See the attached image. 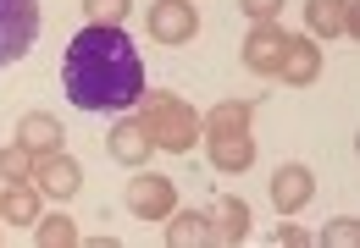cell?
<instances>
[{
    "instance_id": "19",
    "label": "cell",
    "mask_w": 360,
    "mask_h": 248,
    "mask_svg": "<svg viewBox=\"0 0 360 248\" xmlns=\"http://www.w3.org/2000/svg\"><path fill=\"white\" fill-rule=\"evenodd\" d=\"M34 165H39V155L22 149V144L0 149V177H6V182H34Z\"/></svg>"
},
{
    "instance_id": "21",
    "label": "cell",
    "mask_w": 360,
    "mask_h": 248,
    "mask_svg": "<svg viewBox=\"0 0 360 248\" xmlns=\"http://www.w3.org/2000/svg\"><path fill=\"white\" fill-rule=\"evenodd\" d=\"M321 243L327 248H349V243H360V221H349V215H338L327 232H321Z\"/></svg>"
},
{
    "instance_id": "3",
    "label": "cell",
    "mask_w": 360,
    "mask_h": 248,
    "mask_svg": "<svg viewBox=\"0 0 360 248\" xmlns=\"http://www.w3.org/2000/svg\"><path fill=\"white\" fill-rule=\"evenodd\" d=\"M39 39V0H0V72L17 67Z\"/></svg>"
},
{
    "instance_id": "20",
    "label": "cell",
    "mask_w": 360,
    "mask_h": 248,
    "mask_svg": "<svg viewBox=\"0 0 360 248\" xmlns=\"http://www.w3.org/2000/svg\"><path fill=\"white\" fill-rule=\"evenodd\" d=\"M84 11H89L94 28H122L128 11H134V0H84Z\"/></svg>"
},
{
    "instance_id": "7",
    "label": "cell",
    "mask_w": 360,
    "mask_h": 248,
    "mask_svg": "<svg viewBox=\"0 0 360 248\" xmlns=\"http://www.w3.org/2000/svg\"><path fill=\"white\" fill-rule=\"evenodd\" d=\"M34 182H39V193L45 199H72L78 188H84V165L72 160V155H39V165H34Z\"/></svg>"
},
{
    "instance_id": "1",
    "label": "cell",
    "mask_w": 360,
    "mask_h": 248,
    "mask_svg": "<svg viewBox=\"0 0 360 248\" xmlns=\"http://www.w3.org/2000/svg\"><path fill=\"white\" fill-rule=\"evenodd\" d=\"M61 88L89 116H122L144 99V61L122 28H84L61 55Z\"/></svg>"
},
{
    "instance_id": "10",
    "label": "cell",
    "mask_w": 360,
    "mask_h": 248,
    "mask_svg": "<svg viewBox=\"0 0 360 248\" xmlns=\"http://www.w3.org/2000/svg\"><path fill=\"white\" fill-rule=\"evenodd\" d=\"M205 138V155L217 171H250L255 165V138L250 132H200Z\"/></svg>"
},
{
    "instance_id": "5",
    "label": "cell",
    "mask_w": 360,
    "mask_h": 248,
    "mask_svg": "<svg viewBox=\"0 0 360 248\" xmlns=\"http://www.w3.org/2000/svg\"><path fill=\"white\" fill-rule=\"evenodd\" d=\"M144 28H150L155 44H188L200 34V11H194V0H155Z\"/></svg>"
},
{
    "instance_id": "22",
    "label": "cell",
    "mask_w": 360,
    "mask_h": 248,
    "mask_svg": "<svg viewBox=\"0 0 360 248\" xmlns=\"http://www.w3.org/2000/svg\"><path fill=\"white\" fill-rule=\"evenodd\" d=\"M255 22H277V11H283V0H238Z\"/></svg>"
},
{
    "instance_id": "4",
    "label": "cell",
    "mask_w": 360,
    "mask_h": 248,
    "mask_svg": "<svg viewBox=\"0 0 360 248\" xmlns=\"http://www.w3.org/2000/svg\"><path fill=\"white\" fill-rule=\"evenodd\" d=\"M128 209H134V221H167V215L178 209L172 177H161V171H139V177H128Z\"/></svg>"
},
{
    "instance_id": "13",
    "label": "cell",
    "mask_w": 360,
    "mask_h": 248,
    "mask_svg": "<svg viewBox=\"0 0 360 248\" xmlns=\"http://www.w3.org/2000/svg\"><path fill=\"white\" fill-rule=\"evenodd\" d=\"M61 138H67V132H61V122H56L50 111H28V116L17 122V144H22V149H34V155H56V149H61Z\"/></svg>"
},
{
    "instance_id": "14",
    "label": "cell",
    "mask_w": 360,
    "mask_h": 248,
    "mask_svg": "<svg viewBox=\"0 0 360 248\" xmlns=\"http://www.w3.org/2000/svg\"><path fill=\"white\" fill-rule=\"evenodd\" d=\"M105 149H111V160H122V165H144L150 155H155L150 132H144L139 122H117V127H111V138H105Z\"/></svg>"
},
{
    "instance_id": "9",
    "label": "cell",
    "mask_w": 360,
    "mask_h": 248,
    "mask_svg": "<svg viewBox=\"0 0 360 248\" xmlns=\"http://www.w3.org/2000/svg\"><path fill=\"white\" fill-rule=\"evenodd\" d=\"M311 193H316L311 165H300V160L277 165V177H271V205L283 209V215H300V209L311 205Z\"/></svg>"
},
{
    "instance_id": "8",
    "label": "cell",
    "mask_w": 360,
    "mask_h": 248,
    "mask_svg": "<svg viewBox=\"0 0 360 248\" xmlns=\"http://www.w3.org/2000/svg\"><path fill=\"white\" fill-rule=\"evenodd\" d=\"M283 50H288V34H283L277 22H255L250 39H244V67L261 72V78H271V72L283 67Z\"/></svg>"
},
{
    "instance_id": "12",
    "label": "cell",
    "mask_w": 360,
    "mask_h": 248,
    "mask_svg": "<svg viewBox=\"0 0 360 248\" xmlns=\"http://www.w3.org/2000/svg\"><path fill=\"white\" fill-rule=\"evenodd\" d=\"M277 78L294 83V88H311L316 78H321V44L311 39H288V50H283V67H277Z\"/></svg>"
},
{
    "instance_id": "16",
    "label": "cell",
    "mask_w": 360,
    "mask_h": 248,
    "mask_svg": "<svg viewBox=\"0 0 360 248\" xmlns=\"http://www.w3.org/2000/svg\"><path fill=\"white\" fill-rule=\"evenodd\" d=\"M250 122H255V99H222L200 122V132H250Z\"/></svg>"
},
{
    "instance_id": "2",
    "label": "cell",
    "mask_w": 360,
    "mask_h": 248,
    "mask_svg": "<svg viewBox=\"0 0 360 248\" xmlns=\"http://www.w3.org/2000/svg\"><path fill=\"white\" fill-rule=\"evenodd\" d=\"M139 127L150 132L155 149H172V155H188V149L200 144V111H194L188 99H178V94H150V88H144Z\"/></svg>"
},
{
    "instance_id": "23",
    "label": "cell",
    "mask_w": 360,
    "mask_h": 248,
    "mask_svg": "<svg viewBox=\"0 0 360 248\" xmlns=\"http://www.w3.org/2000/svg\"><path fill=\"white\" fill-rule=\"evenodd\" d=\"M300 243H311L300 226H283V232H277V248H300Z\"/></svg>"
},
{
    "instance_id": "17",
    "label": "cell",
    "mask_w": 360,
    "mask_h": 248,
    "mask_svg": "<svg viewBox=\"0 0 360 248\" xmlns=\"http://www.w3.org/2000/svg\"><path fill=\"white\" fill-rule=\"evenodd\" d=\"M0 221H11V226H34V221H39V193H34L28 182H11V188L0 193Z\"/></svg>"
},
{
    "instance_id": "15",
    "label": "cell",
    "mask_w": 360,
    "mask_h": 248,
    "mask_svg": "<svg viewBox=\"0 0 360 248\" xmlns=\"http://www.w3.org/2000/svg\"><path fill=\"white\" fill-rule=\"evenodd\" d=\"M167 243H172V248L211 243V221H205L200 209H172V215H167Z\"/></svg>"
},
{
    "instance_id": "6",
    "label": "cell",
    "mask_w": 360,
    "mask_h": 248,
    "mask_svg": "<svg viewBox=\"0 0 360 248\" xmlns=\"http://www.w3.org/2000/svg\"><path fill=\"white\" fill-rule=\"evenodd\" d=\"M305 28L316 39H344V34L360 39V11L355 0H305Z\"/></svg>"
},
{
    "instance_id": "18",
    "label": "cell",
    "mask_w": 360,
    "mask_h": 248,
    "mask_svg": "<svg viewBox=\"0 0 360 248\" xmlns=\"http://www.w3.org/2000/svg\"><path fill=\"white\" fill-rule=\"evenodd\" d=\"M34 243L39 248H78L72 215H39V221H34Z\"/></svg>"
},
{
    "instance_id": "11",
    "label": "cell",
    "mask_w": 360,
    "mask_h": 248,
    "mask_svg": "<svg viewBox=\"0 0 360 248\" xmlns=\"http://www.w3.org/2000/svg\"><path fill=\"white\" fill-rule=\"evenodd\" d=\"M205 221H211V243H227V248H233V243H244V237H250V205H244L238 193H222V199L211 205Z\"/></svg>"
}]
</instances>
